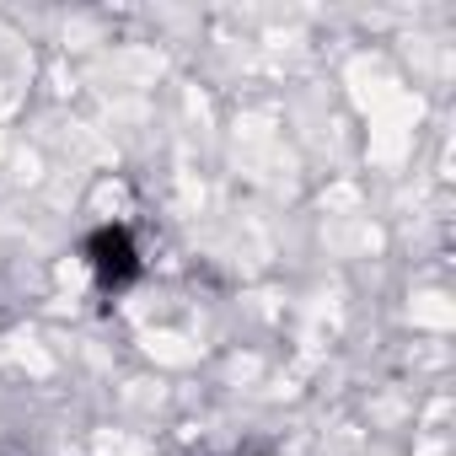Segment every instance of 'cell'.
<instances>
[{
    "instance_id": "cell-1",
    "label": "cell",
    "mask_w": 456,
    "mask_h": 456,
    "mask_svg": "<svg viewBox=\"0 0 456 456\" xmlns=\"http://www.w3.org/2000/svg\"><path fill=\"white\" fill-rule=\"evenodd\" d=\"M86 264L102 290H129L140 280V248L129 237V225H97L86 237Z\"/></svg>"
}]
</instances>
